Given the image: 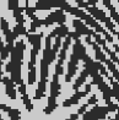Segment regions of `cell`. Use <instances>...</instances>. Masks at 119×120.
I'll use <instances>...</instances> for the list:
<instances>
[{"label":"cell","instance_id":"4","mask_svg":"<svg viewBox=\"0 0 119 120\" xmlns=\"http://www.w3.org/2000/svg\"><path fill=\"white\" fill-rule=\"evenodd\" d=\"M49 63L47 61L46 59H41V70H39V81L38 82L41 83H46L47 85V79H48V75H49Z\"/></svg>","mask_w":119,"mask_h":120},{"label":"cell","instance_id":"6","mask_svg":"<svg viewBox=\"0 0 119 120\" xmlns=\"http://www.w3.org/2000/svg\"><path fill=\"white\" fill-rule=\"evenodd\" d=\"M87 77H90V74H88V71H87L86 69H84L82 71H81L80 76H79L76 80H75V83H74V86H73V90H74L75 92L80 91L81 86L86 83V80H87Z\"/></svg>","mask_w":119,"mask_h":120},{"label":"cell","instance_id":"9","mask_svg":"<svg viewBox=\"0 0 119 120\" xmlns=\"http://www.w3.org/2000/svg\"><path fill=\"white\" fill-rule=\"evenodd\" d=\"M17 92L21 94V96H25V94H27V85L23 82L22 85H20V86H17Z\"/></svg>","mask_w":119,"mask_h":120},{"label":"cell","instance_id":"14","mask_svg":"<svg viewBox=\"0 0 119 120\" xmlns=\"http://www.w3.org/2000/svg\"><path fill=\"white\" fill-rule=\"evenodd\" d=\"M113 48H114V52L117 53V54H119V44H115V43H113Z\"/></svg>","mask_w":119,"mask_h":120},{"label":"cell","instance_id":"13","mask_svg":"<svg viewBox=\"0 0 119 120\" xmlns=\"http://www.w3.org/2000/svg\"><path fill=\"white\" fill-rule=\"evenodd\" d=\"M80 118V115L77 113H75V114H71V115L69 116V119H66V120H77Z\"/></svg>","mask_w":119,"mask_h":120},{"label":"cell","instance_id":"15","mask_svg":"<svg viewBox=\"0 0 119 120\" xmlns=\"http://www.w3.org/2000/svg\"><path fill=\"white\" fill-rule=\"evenodd\" d=\"M3 64H4V61L0 59V76H3Z\"/></svg>","mask_w":119,"mask_h":120},{"label":"cell","instance_id":"12","mask_svg":"<svg viewBox=\"0 0 119 120\" xmlns=\"http://www.w3.org/2000/svg\"><path fill=\"white\" fill-rule=\"evenodd\" d=\"M10 109H11V107H9L8 104H4V103H0V110H3L5 113H8Z\"/></svg>","mask_w":119,"mask_h":120},{"label":"cell","instance_id":"1","mask_svg":"<svg viewBox=\"0 0 119 120\" xmlns=\"http://www.w3.org/2000/svg\"><path fill=\"white\" fill-rule=\"evenodd\" d=\"M79 61L80 60L71 53L70 59L68 61V66H66V74H65V82H70L73 80V77L76 75V71L79 69Z\"/></svg>","mask_w":119,"mask_h":120},{"label":"cell","instance_id":"5","mask_svg":"<svg viewBox=\"0 0 119 120\" xmlns=\"http://www.w3.org/2000/svg\"><path fill=\"white\" fill-rule=\"evenodd\" d=\"M27 69H28V74H27V85L32 86L37 82V69H36V65L30 63V61L27 64Z\"/></svg>","mask_w":119,"mask_h":120},{"label":"cell","instance_id":"2","mask_svg":"<svg viewBox=\"0 0 119 120\" xmlns=\"http://www.w3.org/2000/svg\"><path fill=\"white\" fill-rule=\"evenodd\" d=\"M1 82L5 86V93L10 98V99H16L17 98V90H16V85L14 83V81L10 79V76H3V81Z\"/></svg>","mask_w":119,"mask_h":120},{"label":"cell","instance_id":"17","mask_svg":"<svg viewBox=\"0 0 119 120\" xmlns=\"http://www.w3.org/2000/svg\"><path fill=\"white\" fill-rule=\"evenodd\" d=\"M1 81H3V76H0V82H1Z\"/></svg>","mask_w":119,"mask_h":120},{"label":"cell","instance_id":"11","mask_svg":"<svg viewBox=\"0 0 119 120\" xmlns=\"http://www.w3.org/2000/svg\"><path fill=\"white\" fill-rule=\"evenodd\" d=\"M97 102H98V99H97V96H96V94H92V96L88 98V101L86 102V103H87L88 105H92V107H93V105L97 104Z\"/></svg>","mask_w":119,"mask_h":120},{"label":"cell","instance_id":"10","mask_svg":"<svg viewBox=\"0 0 119 120\" xmlns=\"http://www.w3.org/2000/svg\"><path fill=\"white\" fill-rule=\"evenodd\" d=\"M90 105L87 104V103H85V104H82V105H81L80 108H79V110L76 112L77 114H79V115L81 116V115H84V114L86 113V112H87V108H88Z\"/></svg>","mask_w":119,"mask_h":120},{"label":"cell","instance_id":"3","mask_svg":"<svg viewBox=\"0 0 119 120\" xmlns=\"http://www.w3.org/2000/svg\"><path fill=\"white\" fill-rule=\"evenodd\" d=\"M88 93L86 91H77V92H75L74 93V96H71L69 98V99H66V101H64L63 103H61V107H64V108H68V107H71V105H75V104H77V103L80 102V99L81 98H84V97H86Z\"/></svg>","mask_w":119,"mask_h":120},{"label":"cell","instance_id":"7","mask_svg":"<svg viewBox=\"0 0 119 120\" xmlns=\"http://www.w3.org/2000/svg\"><path fill=\"white\" fill-rule=\"evenodd\" d=\"M21 99H22V103H23V105L26 107L27 112H32V110H33V103H32V101L30 99L28 94L21 96Z\"/></svg>","mask_w":119,"mask_h":120},{"label":"cell","instance_id":"16","mask_svg":"<svg viewBox=\"0 0 119 120\" xmlns=\"http://www.w3.org/2000/svg\"><path fill=\"white\" fill-rule=\"evenodd\" d=\"M0 120H4V119H3V115H1V114H0Z\"/></svg>","mask_w":119,"mask_h":120},{"label":"cell","instance_id":"8","mask_svg":"<svg viewBox=\"0 0 119 120\" xmlns=\"http://www.w3.org/2000/svg\"><path fill=\"white\" fill-rule=\"evenodd\" d=\"M8 115H9L10 120H20V119H21V112L19 110V109L11 108V109L8 112Z\"/></svg>","mask_w":119,"mask_h":120}]
</instances>
